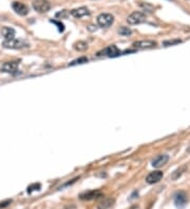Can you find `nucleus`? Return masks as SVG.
<instances>
[{
	"mask_svg": "<svg viewBox=\"0 0 190 209\" xmlns=\"http://www.w3.org/2000/svg\"><path fill=\"white\" fill-rule=\"evenodd\" d=\"M2 46L6 49H13V50H20V49L29 48V43L20 39H11V40H4L2 42Z\"/></svg>",
	"mask_w": 190,
	"mask_h": 209,
	"instance_id": "1",
	"label": "nucleus"
},
{
	"mask_svg": "<svg viewBox=\"0 0 190 209\" xmlns=\"http://www.w3.org/2000/svg\"><path fill=\"white\" fill-rule=\"evenodd\" d=\"M32 4L33 9L38 13H46L51 9V3L49 0H34Z\"/></svg>",
	"mask_w": 190,
	"mask_h": 209,
	"instance_id": "2",
	"label": "nucleus"
},
{
	"mask_svg": "<svg viewBox=\"0 0 190 209\" xmlns=\"http://www.w3.org/2000/svg\"><path fill=\"white\" fill-rule=\"evenodd\" d=\"M145 19H146V15L143 12H133L127 17V22L130 26H136V24L144 22Z\"/></svg>",
	"mask_w": 190,
	"mask_h": 209,
	"instance_id": "3",
	"label": "nucleus"
},
{
	"mask_svg": "<svg viewBox=\"0 0 190 209\" xmlns=\"http://www.w3.org/2000/svg\"><path fill=\"white\" fill-rule=\"evenodd\" d=\"M114 21V17H113L111 14L108 13H103L100 15H98L97 17V23L100 28H109L111 24L113 23Z\"/></svg>",
	"mask_w": 190,
	"mask_h": 209,
	"instance_id": "4",
	"label": "nucleus"
},
{
	"mask_svg": "<svg viewBox=\"0 0 190 209\" xmlns=\"http://www.w3.org/2000/svg\"><path fill=\"white\" fill-rule=\"evenodd\" d=\"M0 71L3 73H9V74H15L18 71V62H16V61H6L1 66Z\"/></svg>",
	"mask_w": 190,
	"mask_h": 209,
	"instance_id": "5",
	"label": "nucleus"
},
{
	"mask_svg": "<svg viewBox=\"0 0 190 209\" xmlns=\"http://www.w3.org/2000/svg\"><path fill=\"white\" fill-rule=\"evenodd\" d=\"M103 193L100 190H90L87 191V192H83L79 195V199L83 201H91L94 200V199H98L102 198Z\"/></svg>",
	"mask_w": 190,
	"mask_h": 209,
	"instance_id": "6",
	"label": "nucleus"
},
{
	"mask_svg": "<svg viewBox=\"0 0 190 209\" xmlns=\"http://www.w3.org/2000/svg\"><path fill=\"white\" fill-rule=\"evenodd\" d=\"M12 8H13L14 11L20 16H26L29 14V8L24 3H22V2L14 1L13 3H12Z\"/></svg>",
	"mask_w": 190,
	"mask_h": 209,
	"instance_id": "7",
	"label": "nucleus"
},
{
	"mask_svg": "<svg viewBox=\"0 0 190 209\" xmlns=\"http://www.w3.org/2000/svg\"><path fill=\"white\" fill-rule=\"evenodd\" d=\"M120 54H122V53H120L119 49H118L116 46L112 45V46H108V48H106L105 50L103 51V52H99L97 55L98 56L106 55V56H108V57H116V56L120 55Z\"/></svg>",
	"mask_w": 190,
	"mask_h": 209,
	"instance_id": "8",
	"label": "nucleus"
},
{
	"mask_svg": "<svg viewBox=\"0 0 190 209\" xmlns=\"http://www.w3.org/2000/svg\"><path fill=\"white\" fill-rule=\"evenodd\" d=\"M156 46V42L154 40H139L133 42V48L144 50V49H152Z\"/></svg>",
	"mask_w": 190,
	"mask_h": 209,
	"instance_id": "9",
	"label": "nucleus"
},
{
	"mask_svg": "<svg viewBox=\"0 0 190 209\" xmlns=\"http://www.w3.org/2000/svg\"><path fill=\"white\" fill-rule=\"evenodd\" d=\"M163 179V172L160 170L150 172L149 174L146 176V182L148 184H155L159 183L160 181Z\"/></svg>",
	"mask_w": 190,
	"mask_h": 209,
	"instance_id": "10",
	"label": "nucleus"
},
{
	"mask_svg": "<svg viewBox=\"0 0 190 209\" xmlns=\"http://www.w3.org/2000/svg\"><path fill=\"white\" fill-rule=\"evenodd\" d=\"M188 198H187V194L184 191H179L176 192V194L174 195V203L177 207H184L186 205Z\"/></svg>",
	"mask_w": 190,
	"mask_h": 209,
	"instance_id": "11",
	"label": "nucleus"
},
{
	"mask_svg": "<svg viewBox=\"0 0 190 209\" xmlns=\"http://www.w3.org/2000/svg\"><path fill=\"white\" fill-rule=\"evenodd\" d=\"M169 161V155L167 154H161V155L156 156L152 161V166L155 168H160V167L164 166L165 164H167V162Z\"/></svg>",
	"mask_w": 190,
	"mask_h": 209,
	"instance_id": "12",
	"label": "nucleus"
},
{
	"mask_svg": "<svg viewBox=\"0 0 190 209\" xmlns=\"http://www.w3.org/2000/svg\"><path fill=\"white\" fill-rule=\"evenodd\" d=\"M89 14H90V12L86 6H81V8L74 9L71 11V15L75 17V18H83V17L87 16Z\"/></svg>",
	"mask_w": 190,
	"mask_h": 209,
	"instance_id": "13",
	"label": "nucleus"
},
{
	"mask_svg": "<svg viewBox=\"0 0 190 209\" xmlns=\"http://www.w3.org/2000/svg\"><path fill=\"white\" fill-rule=\"evenodd\" d=\"M114 202L115 201L111 198L103 199V200L97 204V209H109L111 206L114 204Z\"/></svg>",
	"mask_w": 190,
	"mask_h": 209,
	"instance_id": "14",
	"label": "nucleus"
},
{
	"mask_svg": "<svg viewBox=\"0 0 190 209\" xmlns=\"http://www.w3.org/2000/svg\"><path fill=\"white\" fill-rule=\"evenodd\" d=\"M2 36L6 38V40H11L15 37V30L13 28H9V26H3L1 30Z\"/></svg>",
	"mask_w": 190,
	"mask_h": 209,
	"instance_id": "15",
	"label": "nucleus"
},
{
	"mask_svg": "<svg viewBox=\"0 0 190 209\" xmlns=\"http://www.w3.org/2000/svg\"><path fill=\"white\" fill-rule=\"evenodd\" d=\"M74 49L76 51H79V52H83L88 49V43L85 42V41H78L74 45Z\"/></svg>",
	"mask_w": 190,
	"mask_h": 209,
	"instance_id": "16",
	"label": "nucleus"
},
{
	"mask_svg": "<svg viewBox=\"0 0 190 209\" xmlns=\"http://www.w3.org/2000/svg\"><path fill=\"white\" fill-rule=\"evenodd\" d=\"M185 170H186V166H183V167H181V168H179V169H176V171L172 173V176H171V179H173V181H176V179H177L180 178V176L182 175V174L184 173Z\"/></svg>",
	"mask_w": 190,
	"mask_h": 209,
	"instance_id": "17",
	"label": "nucleus"
},
{
	"mask_svg": "<svg viewBox=\"0 0 190 209\" xmlns=\"http://www.w3.org/2000/svg\"><path fill=\"white\" fill-rule=\"evenodd\" d=\"M85 62H88V58L86 57V56H83V57H79V58H77V59L73 60L72 62H70V63H69V66L81 65V63H85Z\"/></svg>",
	"mask_w": 190,
	"mask_h": 209,
	"instance_id": "18",
	"label": "nucleus"
},
{
	"mask_svg": "<svg viewBox=\"0 0 190 209\" xmlns=\"http://www.w3.org/2000/svg\"><path fill=\"white\" fill-rule=\"evenodd\" d=\"M182 40L181 39H172V40H165L163 42V46H174L177 45V43H181Z\"/></svg>",
	"mask_w": 190,
	"mask_h": 209,
	"instance_id": "19",
	"label": "nucleus"
},
{
	"mask_svg": "<svg viewBox=\"0 0 190 209\" xmlns=\"http://www.w3.org/2000/svg\"><path fill=\"white\" fill-rule=\"evenodd\" d=\"M118 34H120V35H123V36H129L132 34V31L130 30V29L126 28V26H123V28H119Z\"/></svg>",
	"mask_w": 190,
	"mask_h": 209,
	"instance_id": "20",
	"label": "nucleus"
},
{
	"mask_svg": "<svg viewBox=\"0 0 190 209\" xmlns=\"http://www.w3.org/2000/svg\"><path fill=\"white\" fill-rule=\"evenodd\" d=\"M41 188V185L40 184H33V185H31V186H29L28 187V193H32L33 191H35V190H39V189Z\"/></svg>",
	"mask_w": 190,
	"mask_h": 209,
	"instance_id": "21",
	"label": "nucleus"
},
{
	"mask_svg": "<svg viewBox=\"0 0 190 209\" xmlns=\"http://www.w3.org/2000/svg\"><path fill=\"white\" fill-rule=\"evenodd\" d=\"M69 16V12L68 11H60L58 13H56V18H67Z\"/></svg>",
	"mask_w": 190,
	"mask_h": 209,
	"instance_id": "22",
	"label": "nucleus"
},
{
	"mask_svg": "<svg viewBox=\"0 0 190 209\" xmlns=\"http://www.w3.org/2000/svg\"><path fill=\"white\" fill-rule=\"evenodd\" d=\"M51 22H52V23H54V24H56V26H58V31H59V32H63V31H65V26H63V24L61 23L60 21H57V20H51Z\"/></svg>",
	"mask_w": 190,
	"mask_h": 209,
	"instance_id": "23",
	"label": "nucleus"
},
{
	"mask_svg": "<svg viewBox=\"0 0 190 209\" xmlns=\"http://www.w3.org/2000/svg\"><path fill=\"white\" fill-rule=\"evenodd\" d=\"M11 203H12V200H6V201L1 202V203H0V209H3V208L7 207Z\"/></svg>",
	"mask_w": 190,
	"mask_h": 209,
	"instance_id": "24",
	"label": "nucleus"
},
{
	"mask_svg": "<svg viewBox=\"0 0 190 209\" xmlns=\"http://www.w3.org/2000/svg\"><path fill=\"white\" fill-rule=\"evenodd\" d=\"M187 151H188V152H189V153H190V146L188 147V149H187Z\"/></svg>",
	"mask_w": 190,
	"mask_h": 209,
	"instance_id": "25",
	"label": "nucleus"
}]
</instances>
